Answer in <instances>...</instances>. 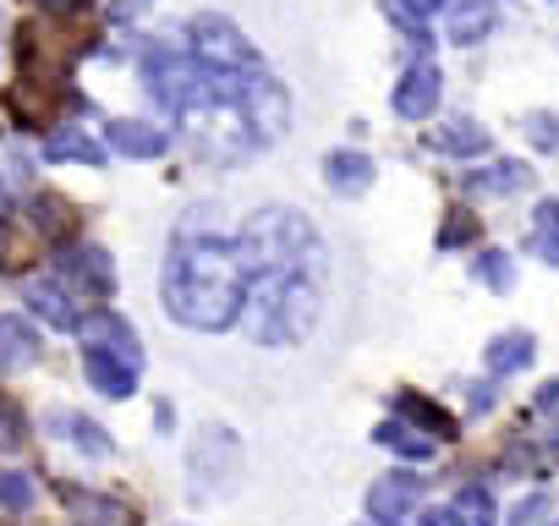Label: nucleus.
Wrapping results in <instances>:
<instances>
[{
    "label": "nucleus",
    "instance_id": "393cba45",
    "mask_svg": "<svg viewBox=\"0 0 559 526\" xmlns=\"http://www.w3.org/2000/svg\"><path fill=\"white\" fill-rule=\"evenodd\" d=\"M472 275H477L488 291H510V286H515V263H510V252H483V258L472 263Z\"/></svg>",
    "mask_w": 559,
    "mask_h": 526
},
{
    "label": "nucleus",
    "instance_id": "39448f33",
    "mask_svg": "<svg viewBox=\"0 0 559 526\" xmlns=\"http://www.w3.org/2000/svg\"><path fill=\"white\" fill-rule=\"evenodd\" d=\"M230 105H236L241 127L252 132V148L280 143V138H286V127H292V94L280 88L269 72H247V77H236Z\"/></svg>",
    "mask_w": 559,
    "mask_h": 526
},
{
    "label": "nucleus",
    "instance_id": "0eeeda50",
    "mask_svg": "<svg viewBox=\"0 0 559 526\" xmlns=\"http://www.w3.org/2000/svg\"><path fill=\"white\" fill-rule=\"evenodd\" d=\"M423 477L417 471H390V477H379L373 488H368V515L379 521V526H401L412 510H417V499H423Z\"/></svg>",
    "mask_w": 559,
    "mask_h": 526
},
{
    "label": "nucleus",
    "instance_id": "f257e3e1",
    "mask_svg": "<svg viewBox=\"0 0 559 526\" xmlns=\"http://www.w3.org/2000/svg\"><path fill=\"white\" fill-rule=\"evenodd\" d=\"M159 297L181 330H203V335L230 330L247 308V275L236 263L230 236L214 225H198V214H187L170 236V252H165Z\"/></svg>",
    "mask_w": 559,
    "mask_h": 526
},
{
    "label": "nucleus",
    "instance_id": "9d476101",
    "mask_svg": "<svg viewBox=\"0 0 559 526\" xmlns=\"http://www.w3.org/2000/svg\"><path fill=\"white\" fill-rule=\"evenodd\" d=\"M493 23H499V0H450V17H444L450 45H461V50L483 45L493 34Z\"/></svg>",
    "mask_w": 559,
    "mask_h": 526
},
{
    "label": "nucleus",
    "instance_id": "f3484780",
    "mask_svg": "<svg viewBox=\"0 0 559 526\" xmlns=\"http://www.w3.org/2000/svg\"><path fill=\"white\" fill-rule=\"evenodd\" d=\"M373 444H384V450H395V455H406V461H417V466L433 461V450H439L433 439H423V433H417L412 422H401V417L379 422V428H373Z\"/></svg>",
    "mask_w": 559,
    "mask_h": 526
},
{
    "label": "nucleus",
    "instance_id": "f704fd0d",
    "mask_svg": "<svg viewBox=\"0 0 559 526\" xmlns=\"http://www.w3.org/2000/svg\"><path fill=\"white\" fill-rule=\"evenodd\" d=\"M554 526H559V521H554Z\"/></svg>",
    "mask_w": 559,
    "mask_h": 526
},
{
    "label": "nucleus",
    "instance_id": "6ab92c4d",
    "mask_svg": "<svg viewBox=\"0 0 559 526\" xmlns=\"http://www.w3.org/2000/svg\"><path fill=\"white\" fill-rule=\"evenodd\" d=\"M433 148H439V154H455V159H472V154L488 148V132H483L477 121L455 116V121H444V127L433 132Z\"/></svg>",
    "mask_w": 559,
    "mask_h": 526
},
{
    "label": "nucleus",
    "instance_id": "2f4dec72",
    "mask_svg": "<svg viewBox=\"0 0 559 526\" xmlns=\"http://www.w3.org/2000/svg\"><path fill=\"white\" fill-rule=\"evenodd\" d=\"M39 7H50V12H83L88 0H39Z\"/></svg>",
    "mask_w": 559,
    "mask_h": 526
},
{
    "label": "nucleus",
    "instance_id": "ddd939ff",
    "mask_svg": "<svg viewBox=\"0 0 559 526\" xmlns=\"http://www.w3.org/2000/svg\"><path fill=\"white\" fill-rule=\"evenodd\" d=\"M395 417H401V422H412V428H417L423 439H433V444L455 439V417H450L444 406L423 401V395H395Z\"/></svg>",
    "mask_w": 559,
    "mask_h": 526
},
{
    "label": "nucleus",
    "instance_id": "aec40b11",
    "mask_svg": "<svg viewBox=\"0 0 559 526\" xmlns=\"http://www.w3.org/2000/svg\"><path fill=\"white\" fill-rule=\"evenodd\" d=\"M521 187H526V165L521 159H504V165H488V170L466 176V192H477V198H510Z\"/></svg>",
    "mask_w": 559,
    "mask_h": 526
},
{
    "label": "nucleus",
    "instance_id": "7ed1b4c3",
    "mask_svg": "<svg viewBox=\"0 0 559 526\" xmlns=\"http://www.w3.org/2000/svg\"><path fill=\"white\" fill-rule=\"evenodd\" d=\"M247 291H252L247 335H252L258 346H297V340H308V330H313L319 313H324V291H319L313 270L263 275V280H247Z\"/></svg>",
    "mask_w": 559,
    "mask_h": 526
},
{
    "label": "nucleus",
    "instance_id": "4be33fe9",
    "mask_svg": "<svg viewBox=\"0 0 559 526\" xmlns=\"http://www.w3.org/2000/svg\"><path fill=\"white\" fill-rule=\"evenodd\" d=\"M50 428H61V433H72V444H78L83 455H110V433H105L99 422H88V417H78V411H50Z\"/></svg>",
    "mask_w": 559,
    "mask_h": 526
},
{
    "label": "nucleus",
    "instance_id": "dca6fc26",
    "mask_svg": "<svg viewBox=\"0 0 559 526\" xmlns=\"http://www.w3.org/2000/svg\"><path fill=\"white\" fill-rule=\"evenodd\" d=\"M23 302H28L45 324H56V330H78V319H83V313L72 308V297H67L61 286H45V280H34V286L23 291Z\"/></svg>",
    "mask_w": 559,
    "mask_h": 526
},
{
    "label": "nucleus",
    "instance_id": "7c9ffc66",
    "mask_svg": "<svg viewBox=\"0 0 559 526\" xmlns=\"http://www.w3.org/2000/svg\"><path fill=\"white\" fill-rule=\"evenodd\" d=\"M493 406V395H488V384H472V411H488Z\"/></svg>",
    "mask_w": 559,
    "mask_h": 526
},
{
    "label": "nucleus",
    "instance_id": "b1692460",
    "mask_svg": "<svg viewBox=\"0 0 559 526\" xmlns=\"http://www.w3.org/2000/svg\"><path fill=\"white\" fill-rule=\"evenodd\" d=\"M439 7H444V0H384V17H390V23H401V28H412V34L428 45V34H423V28H428V17H433Z\"/></svg>",
    "mask_w": 559,
    "mask_h": 526
},
{
    "label": "nucleus",
    "instance_id": "f03ea898",
    "mask_svg": "<svg viewBox=\"0 0 559 526\" xmlns=\"http://www.w3.org/2000/svg\"><path fill=\"white\" fill-rule=\"evenodd\" d=\"M230 247H236V263L247 280L297 275V270H313V258H319V236L297 208H258L252 219H241Z\"/></svg>",
    "mask_w": 559,
    "mask_h": 526
},
{
    "label": "nucleus",
    "instance_id": "423d86ee",
    "mask_svg": "<svg viewBox=\"0 0 559 526\" xmlns=\"http://www.w3.org/2000/svg\"><path fill=\"white\" fill-rule=\"evenodd\" d=\"M192 39V61L214 77H241V72H258V50L247 45V34L230 23V17H192L187 28Z\"/></svg>",
    "mask_w": 559,
    "mask_h": 526
},
{
    "label": "nucleus",
    "instance_id": "bb28decb",
    "mask_svg": "<svg viewBox=\"0 0 559 526\" xmlns=\"http://www.w3.org/2000/svg\"><path fill=\"white\" fill-rule=\"evenodd\" d=\"M532 411H537V417H543V422L559 433V379H548V384L532 395Z\"/></svg>",
    "mask_w": 559,
    "mask_h": 526
},
{
    "label": "nucleus",
    "instance_id": "473e14b6",
    "mask_svg": "<svg viewBox=\"0 0 559 526\" xmlns=\"http://www.w3.org/2000/svg\"><path fill=\"white\" fill-rule=\"evenodd\" d=\"M0 219H7V192H0Z\"/></svg>",
    "mask_w": 559,
    "mask_h": 526
},
{
    "label": "nucleus",
    "instance_id": "4468645a",
    "mask_svg": "<svg viewBox=\"0 0 559 526\" xmlns=\"http://www.w3.org/2000/svg\"><path fill=\"white\" fill-rule=\"evenodd\" d=\"M39 357V335L23 313H0V368H28Z\"/></svg>",
    "mask_w": 559,
    "mask_h": 526
},
{
    "label": "nucleus",
    "instance_id": "72a5a7b5",
    "mask_svg": "<svg viewBox=\"0 0 559 526\" xmlns=\"http://www.w3.org/2000/svg\"><path fill=\"white\" fill-rule=\"evenodd\" d=\"M127 7H138V0H127Z\"/></svg>",
    "mask_w": 559,
    "mask_h": 526
},
{
    "label": "nucleus",
    "instance_id": "c85d7f7f",
    "mask_svg": "<svg viewBox=\"0 0 559 526\" xmlns=\"http://www.w3.org/2000/svg\"><path fill=\"white\" fill-rule=\"evenodd\" d=\"M34 214H39V230H61L67 203H61V198H39V203H34Z\"/></svg>",
    "mask_w": 559,
    "mask_h": 526
},
{
    "label": "nucleus",
    "instance_id": "a878e982",
    "mask_svg": "<svg viewBox=\"0 0 559 526\" xmlns=\"http://www.w3.org/2000/svg\"><path fill=\"white\" fill-rule=\"evenodd\" d=\"M34 504V477L28 471H0V510H28Z\"/></svg>",
    "mask_w": 559,
    "mask_h": 526
},
{
    "label": "nucleus",
    "instance_id": "5701e85b",
    "mask_svg": "<svg viewBox=\"0 0 559 526\" xmlns=\"http://www.w3.org/2000/svg\"><path fill=\"white\" fill-rule=\"evenodd\" d=\"M45 154H50V159H78V165H105V143H94V138H83V132H56V138L45 143Z\"/></svg>",
    "mask_w": 559,
    "mask_h": 526
},
{
    "label": "nucleus",
    "instance_id": "f8f14e48",
    "mask_svg": "<svg viewBox=\"0 0 559 526\" xmlns=\"http://www.w3.org/2000/svg\"><path fill=\"white\" fill-rule=\"evenodd\" d=\"M324 181H330L341 198H362V192L373 187V159L357 154V148H335V154L324 159Z\"/></svg>",
    "mask_w": 559,
    "mask_h": 526
},
{
    "label": "nucleus",
    "instance_id": "20e7f679",
    "mask_svg": "<svg viewBox=\"0 0 559 526\" xmlns=\"http://www.w3.org/2000/svg\"><path fill=\"white\" fill-rule=\"evenodd\" d=\"M78 335H83L88 384L110 401H127L138 390V373H143V346L127 330V319L121 313H88V319H78Z\"/></svg>",
    "mask_w": 559,
    "mask_h": 526
},
{
    "label": "nucleus",
    "instance_id": "6e6552de",
    "mask_svg": "<svg viewBox=\"0 0 559 526\" xmlns=\"http://www.w3.org/2000/svg\"><path fill=\"white\" fill-rule=\"evenodd\" d=\"M439 94H444V77H439V67L423 56V61L401 77V88H395V116H406V121H428V116L439 110Z\"/></svg>",
    "mask_w": 559,
    "mask_h": 526
},
{
    "label": "nucleus",
    "instance_id": "cd10ccee",
    "mask_svg": "<svg viewBox=\"0 0 559 526\" xmlns=\"http://www.w3.org/2000/svg\"><path fill=\"white\" fill-rule=\"evenodd\" d=\"M532 143L559 154V116H532Z\"/></svg>",
    "mask_w": 559,
    "mask_h": 526
},
{
    "label": "nucleus",
    "instance_id": "a211bd4d",
    "mask_svg": "<svg viewBox=\"0 0 559 526\" xmlns=\"http://www.w3.org/2000/svg\"><path fill=\"white\" fill-rule=\"evenodd\" d=\"M450 526H499V504L483 482H466L450 504Z\"/></svg>",
    "mask_w": 559,
    "mask_h": 526
},
{
    "label": "nucleus",
    "instance_id": "1a4fd4ad",
    "mask_svg": "<svg viewBox=\"0 0 559 526\" xmlns=\"http://www.w3.org/2000/svg\"><path fill=\"white\" fill-rule=\"evenodd\" d=\"M61 280L88 291V297H110L116 291V270H110V252L99 247H67L61 252Z\"/></svg>",
    "mask_w": 559,
    "mask_h": 526
},
{
    "label": "nucleus",
    "instance_id": "c756f323",
    "mask_svg": "<svg viewBox=\"0 0 559 526\" xmlns=\"http://www.w3.org/2000/svg\"><path fill=\"white\" fill-rule=\"evenodd\" d=\"M0 444H23V417L0 401Z\"/></svg>",
    "mask_w": 559,
    "mask_h": 526
},
{
    "label": "nucleus",
    "instance_id": "412c9836",
    "mask_svg": "<svg viewBox=\"0 0 559 526\" xmlns=\"http://www.w3.org/2000/svg\"><path fill=\"white\" fill-rule=\"evenodd\" d=\"M532 346H537V340H532L526 330H510V335H499V340L488 346V373H493V379H510V373H521V368L532 362Z\"/></svg>",
    "mask_w": 559,
    "mask_h": 526
},
{
    "label": "nucleus",
    "instance_id": "9b49d317",
    "mask_svg": "<svg viewBox=\"0 0 559 526\" xmlns=\"http://www.w3.org/2000/svg\"><path fill=\"white\" fill-rule=\"evenodd\" d=\"M105 143H110L116 154H127V159H159V154L170 148V138H165L154 121H110V127H105Z\"/></svg>",
    "mask_w": 559,
    "mask_h": 526
},
{
    "label": "nucleus",
    "instance_id": "2eb2a0df",
    "mask_svg": "<svg viewBox=\"0 0 559 526\" xmlns=\"http://www.w3.org/2000/svg\"><path fill=\"white\" fill-rule=\"evenodd\" d=\"M526 252H532V258H543L548 270H559V198H543V203L532 208Z\"/></svg>",
    "mask_w": 559,
    "mask_h": 526
}]
</instances>
